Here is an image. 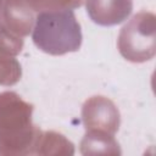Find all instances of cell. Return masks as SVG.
<instances>
[{"label":"cell","instance_id":"1","mask_svg":"<svg viewBox=\"0 0 156 156\" xmlns=\"http://www.w3.org/2000/svg\"><path fill=\"white\" fill-rule=\"evenodd\" d=\"M33 105L13 91L0 93V155H35L40 129L32 122Z\"/></svg>","mask_w":156,"mask_h":156},{"label":"cell","instance_id":"2","mask_svg":"<svg viewBox=\"0 0 156 156\" xmlns=\"http://www.w3.org/2000/svg\"><path fill=\"white\" fill-rule=\"evenodd\" d=\"M32 38L38 49L55 56L78 51L82 45L80 26L72 10L39 12Z\"/></svg>","mask_w":156,"mask_h":156},{"label":"cell","instance_id":"3","mask_svg":"<svg viewBox=\"0 0 156 156\" xmlns=\"http://www.w3.org/2000/svg\"><path fill=\"white\" fill-rule=\"evenodd\" d=\"M117 46L119 54L130 62H145L156 52V17L152 12L140 11L121 29Z\"/></svg>","mask_w":156,"mask_h":156},{"label":"cell","instance_id":"4","mask_svg":"<svg viewBox=\"0 0 156 156\" xmlns=\"http://www.w3.org/2000/svg\"><path fill=\"white\" fill-rule=\"evenodd\" d=\"M82 122L87 132H104L113 135L119 128L121 116L110 99L95 95L83 104Z\"/></svg>","mask_w":156,"mask_h":156},{"label":"cell","instance_id":"5","mask_svg":"<svg viewBox=\"0 0 156 156\" xmlns=\"http://www.w3.org/2000/svg\"><path fill=\"white\" fill-rule=\"evenodd\" d=\"M133 10V0H87V12L100 26L123 22Z\"/></svg>","mask_w":156,"mask_h":156},{"label":"cell","instance_id":"6","mask_svg":"<svg viewBox=\"0 0 156 156\" xmlns=\"http://www.w3.org/2000/svg\"><path fill=\"white\" fill-rule=\"evenodd\" d=\"M34 11L26 0H7L4 6L2 23L12 33L26 37L34 26Z\"/></svg>","mask_w":156,"mask_h":156},{"label":"cell","instance_id":"7","mask_svg":"<svg viewBox=\"0 0 156 156\" xmlns=\"http://www.w3.org/2000/svg\"><path fill=\"white\" fill-rule=\"evenodd\" d=\"M82 155H121L119 144L112 134L87 132L80 141Z\"/></svg>","mask_w":156,"mask_h":156},{"label":"cell","instance_id":"8","mask_svg":"<svg viewBox=\"0 0 156 156\" xmlns=\"http://www.w3.org/2000/svg\"><path fill=\"white\" fill-rule=\"evenodd\" d=\"M73 144L57 132H40L35 145V155H73Z\"/></svg>","mask_w":156,"mask_h":156},{"label":"cell","instance_id":"9","mask_svg":"<svg viewBox=\"0 0 156 156\" xmlns=\"http://www.w3.org/2000/svg\"><path fill=\"white\" fill-rule=\"evenodd\" d=\"M21 65L16 57L0 55V85H13L21 79Z\"/></svg>","mask_w":156,"mask_h":156},{"label":"cell","instance_id":"10","mask_svg":"<svg viewBox=\"0 0 156 156\" xmlns=\"http://www.w3.org/2000/svg\"><path fill=\"white\" fill-rule=\"evenodd\" d=\"M23 48L22 37L12 33L0 22V55L6 56H17Z\"/></svg>","mask_w":156,"mask_h":156},{"label":"cell","instance_id":"11","mask_svg":"<svg viewBox=\"0 0 156 156\" xmlns=\"http://www.w3.org/2000/svg\"><path fill=\"white\" fill-rule=\"evenodd\" d=\"M29 7L37 12L73 10L82 6L84 0H26Z\"/></svg>","mask_w":156,"mask_h":156},{"label":"cell","instance_id":"12","mask_svg":"<svg viewBox=\"0 0 156 156\" xmlns=\"http://www.w3.org/2000/svg\"><path fill=\"white\" fill-rule=\"evenodd\" d=\"M6 1L7 0H0V22H2V12H4V6Z\"/></svg>","mask_w":156,"mask_h":156}]
</instances>
